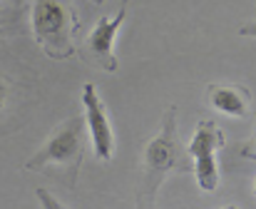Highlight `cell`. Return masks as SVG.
Returning a JSON list of instances; mask_svg holds the SVG:
<instances>
[{
  "label": "cell",
  "mask_w": 256,
  "mask_h": 209,
  "mask_svg": "<svg viewBox=\"0 0 256 209\" xmlns=\"http://www.w3.org/2000/svg\"><path fill=\"white\" fill-rule=\"evenodd\" d=\"M82 160H85V117L70 114L48 134L45 144L25 162V170L52 177L65 190L75 192Z\"/></svg>",
  "instance_id": "6da1fadb"
},
{
  "label": "cell",
  "mask_w": 256,
  "mask_h": 209,
  "mask_svg": "<svg viewBox=\"0 0 256 209\" xmlns=\"http://www.w3.org/2000/svg\"><path fill=\"white\" fill-rule=\"evenodd\" d=\"M192 157L179 140L176 130V104L164 110L160 134L147 142L142 152V170H140V187L137 202H154L160 187L170 174H186L192 172Z\"/></svg>",
  "instance_id": "7a4b0ae2"
},
{
  "label": "cell",
  "mask_w": 256,
  "mask_h": 209,
  "mask_svg": "<svg viewBox=\"0 0 256 209\" xmlns=\"http://www.w3.org/2000/svg\"><path fill=\"white\" fill-rule=\"evenodd\" d=\"M30 25L35 42L48 58L68 60L75 55L78 32L82 28L75 0H32Z\"/></svg>",
  "instance_id": "3957f363"
},
{
  "label": "cell",
  "mask_w": 256,
  "mask_h": 209,
  "mask_svg": "<svg viewBox=\"0 0 256 209\" xmlns=\"http://www.w3.org/2000/svg\"><path fill=\"white\" fill-rule=\"evenodd\" d=\"M40 100L38 72L15 58L0 55V137L25 127Z\"/></svg>",
  "instance_id": "277c9868"
},
{
  "label": "cell",
  "mask_w": 256,
  "mask_h": 209,
  "mask_svg": "<svg viewBox=\"0 0 256 209\" xmlns=\"http://www.w3.org/2000/svg\"><path fill=\"white\" fill-rule=\"evenodd\" d=\"M127 8H130V0H122L120 10L114 18H97L94 28L87 32L85 38L80 40V45L75 48V55L85 62V65H92V68H100L104 72H117L120 70V62L114 58V38L127 18Z\"/></svg>",
  "instance_id": "5b68a950"
},
{
  "label": "cell",
  "mask_w": 256,
  "mask_h": 209,
  "mask_svg": "<svg viewBox=\"0 0 256 209\" xmlns=\"http://www.w3.org/2000/svg\"><path fill=\"white\" fill-rule=\"evenodd\" d=\"M226 144V137L222 127L214 120H199L192 142L186 144V152L194 164L196 182L204 192H214L219 187V162L216 152Z\"/></svg>",
  "instance_id": "8992f818"
},
{
  "label": "cell",
  "mask_w": 256,
  "mask_h": 209,
  "mask_svg": "<svg viewBox=\"0 0 256 209\" xmlns=\"http://www.w3.org/2000/svg\"><path fill=\"white\" fill-rule=\"evenodd\" d=\"M82 104H85V124L90 127V137H92V150L94 157L100 162H110L114 157V132L110 124V114H107V104L102 102V98L97 95L94 82L82 85Z\"/></svg>",
  "instance_id": "52a82bcc"
},
{
  "label": "cell",
  "mask_w": 256,
  "mask_h": 209,
  "mask_svg": "<svg viewBox=\"0 0 256 209\" xmlns=\"http://www.w3.org/2000/svg\"><path fill=\"white\" fill-rule=\"evenodd\" d=\"M206 104L222 114L249 120L252 117V90L239 82H212L206 85Z\"/></svg>",
  "instance_id": "ba28073f"
},
{
  "label": "cell",
  "mask_w": 256,
  "mask_h": 209,
  "mask_svg": "<svg viewBox=\"0 0 256 209\" xmlns=\"http://www.w3.org/2000/svg\"><path fill=\"white\" fill-rule=\"evenodd\" d=\"M20 2H0V42L10 35V32H20Z\"/></svg>",
  "instance_id": "9c48e42d"
},
{
  "label": "cell",
  "mask_w": 256,
  "mask_h": 209,
  "mask_svg": "<svg viewBox=\"0 0 256 209\" xmlns=\"http://www.w3.org/2000/svg\"><path fill=\"white\" fill-rule=\"evenodd\" d=\"M35 197L40 200L42 209H70V207H65L60 200H55V197H52V192H48L45 187H38V190H35Z\"/></svg>",
  "instance_id": "30bf717a"
},
{
  "label": "cell",
  "mask_w": 256,
  "mask_h": 209,
  "mask_svg": "<svg viewBox=\"0 0 256 209\" xmlns=\"http://www.w3.org/2000/svg\"><path fill=\"white\" fill-rule=\"evenodd\" d=\"M239 154H242L244 160H256V120H254V137L246 140V142L239 147Z\"/></svg>",
  "instance_id": "8fae6325"
},
{
  "label": "cell",
  "mask_w": 256,
  "mask_h": 209,
  "mask_svg": "<svg viewBox=\"0 0 256 209\" xmlns=\"http://www.w3.org/2000/svg\"><path fill=\"white\" fill-rule=\"evenodd\" d=\"M239 35H244V38H256V20L254 22H244V25L239 28Z\"/></svg>",
  "instance_id": "7c38bea8"
},
{
  "label": "cell",
  "mask_w": 256,
  "mask_h": 209,
  "mask_svg": "<svg viewBox=\"0 0 256 209\" xmlns=\"http://www.w3.org/2000/svg\"><path fill=\"white\" fill-rule=\"evenodd\" d=\"M137 209H157L154 202H137Z\"/></svg>",
  "instance_id": "4fadbf2b"
},
{
  "label": "cell",
  "mask_w": 256,
  "mask_h": 209,
  "mask_svg": "<svg viewBox=\"0 0 256 209\" xmlns=\"http://www.w3.org/2000/svg\"><path fill=\"white\" fill-rule=\"evenodd\" d=\"M0 2H15V5H18V2H20V0H0Z\"/></svg>",
  "instance_id": "5bb4252c"
},
{
  "label": "cell",
  "mask_w": 256,
  "mask_h": 209,
  "mask_svg": "<svg viewBox=\"0 0 256 209\" xmlns=\"http://www.w3.org/2000/svg\"><path fill=\"white\" fill-rule=\"evenodd\" d=\"M222 209H239V207H234V204H226V207H222Z\"/></svg>",
  "instance_id": "9a60e30c"
},
{
  "label": "cell",
  "mask_w": 256,
  "mask_h": 209,
  "mask_svg": "<svg viewBox=\"0 0 256 209\" xmlns=\"http://www.w3.org/2000/svg\"><path fill=\"white\" fill-rule=\"evenodd\" d=\"M92 2H94V5H102V2H104V0H92Z\"/></svg>",
  "instance_id": "2e32d148"
},
{
  "label": "cell",
  "mask_w": 256,
  "mask_h": 209,
  "mask_svg": "<svg viewBox=\"0 0 256 209\" xmlns=\"http://www.w3.org/2000/svg\"><path fill=\"white\" fill-rule=\"evenodd\" d=\"M254 194H256V184H254Z\"/></svg>",
  "instance_id": "e0dca14e"
}]
</instances>
